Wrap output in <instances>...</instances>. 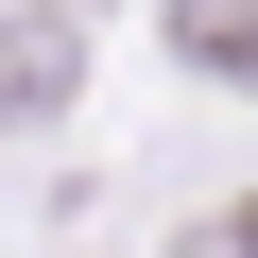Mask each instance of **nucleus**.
Instances as JSON below:
<instances>
[{
	"mask_svg": "<svg viewBox=\"0 0 258 258\" xmlns=\"http://www.w3.org/2000/svg\"><path fill=\"white\" fill-rule=\"evenodd\" d=\"M35 103H69V18H18L0 35V120H35Z\"/></svg>",
	"mask_w": 258,
	"mask_h": 258,
	"instance_id": "obj_1",
	"label": "nucleus"
},
{
	"mask_svg": "<svg viewBox=\"0 0 258 258\" xmlns=\"http://www.w3.org/2000/svg\"><path fill=\"white\" fill-rule=\"evenodd\" d=\"M172 35H189L207 69H258V0H189V18H172Z\"/></svg>",
	"mask_w": 258,
	"mask_h": 258,
	"instance_id": "obj_2",
	"label": "nucleus"
}]
</instances>
